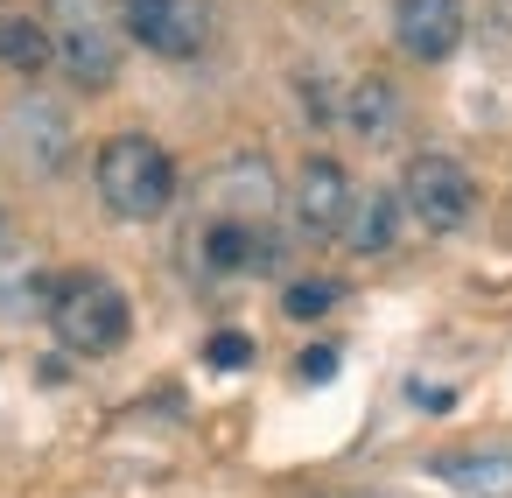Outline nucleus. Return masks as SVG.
<instances>
[{
    "mask_svg": "<svg viewBox=\"0 0 512 498\" xmlns=\"http://www.w3.org/2000/svg\"><path fill=\"white\" fill-rule=\"evenodd\" d=\"M92 183H99L106 211L127 218V225H148V218H162L176 204V162L148 134H113L99 148V162H92Z\"/></svg>",
    "mask_w": 512,
    "mask_h": 498,
    "instance_id": "f257e3e1",
    "label": "nucleus"
},
{
    "mask_svg": "<svg viewBox=\"0 0 512 498\" xmlns=\"http://www.w3.org/2000/svg\"><path fill=\"white\" fill-rule=\"evenodd\" d=\"M43 316H50L57 344L78 351V358H106V351H120L127 330H134V302H127V288L106 281V274H64V281L50 288V309H43Z\"/></svg>",
    "mask_w": 512,
    "mask_h": 498,
    "instance_id": "f03ea898",
    "label": "nucleus"
},
{
    "mask_svg": "<svg viewBox=\"0 0 512 498\" xmlns=\"http://www.w3.org/2000/svg\"><path fill=\"white\" fill-rule=\"evenodd\" d=\"M43 29H50V50H57L71 85L106 92L120 78V15H113V0H50Z\"/></svg>",
    "mask_w": 512,
    "mask_h": 498,
    "instance_id": "7ed1b4c3",
    "label": "nucleus"
},
{
    "mask_svg": "<svg viewBox=\"0 0 512 498\" xmlns=\"http://www.w3.org/2000/svg\"><path fill=\"white\" fill-rule=\"evenodd\" d=\"M400 211L421 232H456L477 211V183H470V169L456 155H414L407 176H400Z\"/></svg>",
    "mask_w": 512,
    "mask_h": 498,
    "instance_id": "20e7f679",
    "label": "nucleus"
},
{
    "mask_svg": "<svg viewBox=\"0 0 512 498\" xmlns=\"http://www.w3.org/2000/svg\"><path fill=\"white\" fill-rule=\"evenodd\" d=\"M120 29L141 50L183 64V57H197L211 43V8L204 0H120Z\"/></svg>",
    "mask_w": 512,
    "mask_h": 498,
    "instance_id": "39448f33",
    "label": "nucleus"
},
{
    "mask_svg": "<svg viewBox=\"0 0 512 498\" xmlns=\"http://www.w3.org/2000/svg\"><path fill=\"white\" fill-rule=\"evenodd\" d=\"M393 43L414 64H442L463 43V0H393Z\"/></svg>",
    "mask_w": 512,
    "mask_h": 498,
    "instance_id": "423d86ee",
    "label": "nucleus"
},
{
    "mask_svg": "<svg viewBox=\"0 0 512 498\" xmlns=\"http://www.w3.org/2000/svg\"><path fill=\"white\" fill-rule=\"evenodd\" d=\"M288 204H295V225H302L309 239H337V232H344V211H351V176H344V162H330V155L302 162Z\"/></svg>",
    "mask_w": 512,
    "mask_h": 498,
    "instance_id": "0eeeda50",
    "label": "nucleus"
},
{
    "mask_svg": "<svg viewBox=\"0 0 512 498\" xmlns=\"http://www.w3.org/2000/svg\"><path fill=\"white\" fill-rule=\"evenodd\" d=\"M428 470L463 498H512V449H449Z\"/></svg>",
    "mask_w": 512,
    "mask_h": 498,
    "instance_id": "6e6552de",
    "label": "nucleus"
},
{
    "mask_svg": "<svg viewBox=\"0 0 512 498\" xmlns=\"http://www.w3.org/2000/svg\"><path fill=\"white\" fill-rule=\"evenodd\" d=\"M344 127H351V141H365V148H393V141H400V92H393L386 78H358V85L344 92Z\"/></svg>",
    "mask_w": 512,
    "mask_h": 498,
    "instance_id": "1a4fd4ad",
    "label": "nucleus"
},
{
    "mask_svg": "<svg viewBox=\"0 0 512 498\" xmlns=\"http://www.w3.org/2000/svg\"><path fill=\"white\" fill-rule=\"evenodd\" d=\"M15 134H22L29 169H64V162H71V120H64V106L22 99V106H15Z\"/></svg>",
    "mask_w": 512,
    "mask_h": 498,
    "instance_id": "9d476101",
    "label": "nucleus"
},
{
    "mask_svg": "<svg viewBox=\"0 0 512 498\" xmlns=\"http://www.w3.org/2000/svg\"><path fill=\"white\" fill-rule=\"evenodd\" d=\"M393 239H400V190H351L344 246L351 253H393Z\"/></svg>",
    "mask_w": 512,
    "mask_h": 498,
    "instance_id": "9b49d317",
    "label": "nucleus"
},
{
    "mask_svg": "<svg viewBox=\"0 0 512 498\" xmlns=\"http://www.w3.org/2000/svg\"><path fill=\"white\" fill-rule=\"evenodd\" d=\"M267 260H274V246L253 232V218H218L204 232V267L211 274H260Z\"/></svg>",
    "mask_w": 512,
    "mask_h": 498,
    "instance_id": "f8f14e48",
    "label": "nucleus"
},
{
    "mask_svg": "<svg viewBox=\"0 0 512 498\" xmlns=\"http://www.w3.org/2000/svg\"><path fill=\"white\" fill-rule=\"evenodd\" d=\"M218 204H225V218H260V211L274 204V169H267L260 155H239V162L218 176Z\"/></svg>",
    "mask_w": 512,
    "mask_h": 498,
    "instance_id": "ddd939ff",
    "label": "nucleus"
},
{
    "mask_svg": "<svg viewBox=\"0 0 512 498\" xmlns=\"http://www.w3.org/2000/svg\"><path fill=\"white\" fill-rule=\"evenodd\" d=\"M0 64H8L15 78H43V71L57 64L50 29H43V22H29V15H0Z\"/></svg>",
    "mask_w": 512,
    "mask_h": 498,
    "instance_id": "4468645a",
    "label": "nucleus"
},
{
    "mask_svg": "<svg viewBox=\"0 0 512 498\" xmlns=\"http://www.w3.org/2000/svg\"><path fill=\"white\" fill-rule=\"evenodd\" d=\"M50 274L43 267H15V274H0V323H29L50 309Z\"/></svg>",
    "mask_w": 512,
    "mask_h": 498,
    "instance_id": "2eb2a0df",
    "label": "nucleus"
},
{
    "mask_svg": "<svg viewBox=\"0 0 512 498\" xmlns=\"http://www.w3.org/2000/svg\"><path fill=\"white\" fill-rule=\"evenodd\" d=\"M281 309H288L295 323H316V316H330V309H337V281H288Z\"/></svg>",
    "mask_w": 512,
    "mask_h": 498,
    "instance_id": "dca6fc26",
    "label": "nucleus"
},
{
    "mask_svg": "<svg viewBox=\"0 0 512 498\" xmlns=\"http://www.w3.org/2000/svg\"><path fill=\"white\" fill-rule=\"evenodd\" d=\"M204 365H218V372H246V365H253V337H246V330H218V337L204 344Z\"/></svg>",
    "mask_w": 512,
    "mask_h": 498,
    "instance_id": "f3484780",
    "label": "nucleus"
},
{
    "mask_svg": "<svg viewBox=\"0 0 512 498\" xmlns=\"http://www.w3.org/2000/svg\"><path fill=\"white\" fill-rule=\"evenodd\" d=\"M295 372H302V386H323V379H337V351H330V344H316V351H302V358H295Z\"/></svg>",
    "mask_w": 512,
    "mask_h": 498,
    "instance_id": "a211bd4d",
    "label": "nucleus"
},
{
    "mask_svg": "<svg viewBox=\"0 0 512 498\" xmlns=\"http://www.w3.org/2000/svg\"><path fill=\"white\" fill-rule=\"evenodd\" d=\"M0 246H8V211H0Z\"/></svg>",
    "mask_w": 512,
    "mask_h": 498,
    "instance_id": "6ab92c4d",
    "label": "nucleus"
}]
</instances>
